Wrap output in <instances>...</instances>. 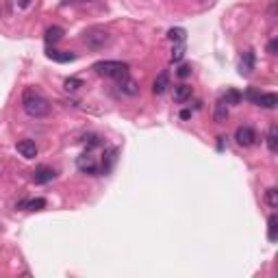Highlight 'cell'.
I'll return each instance as SVG.
<instances>
[{
    "label": "cell",
    "instance_id": "1",
    "mask_svg": "<svg viewBox=\"0 0 278 278\" xmlns=\"http://www.w3.org/2000/svg\"><path fill=\"white\" fill-rule=\"evenodd\" d=\"M22 109L29 117H35V120H42L50 113V104L44 96H39L37 91L33 89H24L22 91Z\"/></svg>",
    "mask_w": 278,
    "mask_h": 278
},
{
    "label": "cell",
    "instance_id": "2",
    "mask_svg": "<svg viewBox=\"0 0 278 278\" xmlns=\"http://www.w3.org/2000/svg\"><path fill=\"white\" fill-rule=\"evenodd\" d=\"M83 42H85V46H87L89 50H96L98 52V50L109 48V46L113 44V35H111L109 31L94 26V29H89V31L83 33Z\"/></svg>",
    "mask_w": 278,
    "mask_h": 278
},
{
    "label": "cell",
    "instance_id": "3",
    "mask_svg": "<svg viewBox=\"0 0 278 278\" xmlns=\"http://www.w3.org/2000/svg\"><path fill=\"white\" fill-rule=\"evenodd\" d=\"M128 65L122 63V61H98L94 63V72L100 76H107V78H115V81H122V78L128 76Z\"/></svg>",
    "mask_w": 278,
    "mask_h": 278
},
{
    "label": "cell",
    "instance_id": "4",
    "mask_svg": "<svg viewBox=\"0 0 278 278\" xmlns=\"http://www.w3.org/2000/svg\"><path fill=\"white\" fill-rule=\"evenodd\" d=\"M256 130L252 126H239L235 130V142L243 146V148H250V146H254L256 144Z\"/></svg>",
    "mask_w": 278,
    "mask_h": 278
},
{
    "label": "cell",
    "instance_id": "5",
    "mask_svg": "<svg viewBox=\"0 0 278 278\" xmlns=\"http://www.w3.org/2000/svg\"><path fill=\"white\" fill-rule=\"evenodd\" d=\"M76 165H78V170L85 172V174H89V176H98V174H100V165H98L96 157H91L89 152H87V155H81V157H78Z\"/></svg>",
    "mask_w": 278,
    "mask_h": 278
},
{
    "label": "cell",
    "instance_id": "6",
    "mask_svg": "<svg viewBox=\"0 0 278 278\" xmlns=\"http://www.w3.org/2000/svg\"><path fill=\"white\" fill-rule=\"evenodd\" d=\"M16 150L24 159H35L37 157V144L33 142V139H22V142H18L16 144Z\"/></svg>",
    "mask_w": 278,
    "mask_h": 278
},
{
    "label": "cell",
    "instance_id": "7",
    "mask_svg": "<svg viewBox=\"0 0 278 278\" xmlns=\"http://www.w3.org/2000/svg\"><path fill=\"white\" fill-rule=\"evenodd\" d=\"M55 176H57L55 170L42 165V168H37L35 172H33V183H35V185H46V183H50Z\"/></svg>",
    "mask_w": 278,
    "mask_h": 278
},
{
    "label": "cell",
    "instance_id": "8",
    "mask_svg": "<svg viewBox=\"0 0 278 278\" xmlns=\"http://www.w3.org/2000/svg\"><path fill=\"white\" fill-rule=\"evenodd\" d=\"M168 87H170V74H168V72H161V74L155 78V83H152V94L161 96V94L168 91Z\"/></svg>",
    "mask_w": 278,
    "mask_h": 278
},
{
    "label": "cell",
    "instance_id": "9",
    "mask_svg": "<svg viewBox=\"0 0 278 278\" xmlns=\"http://www.w3.org/2000/svg\"><path fill=\"white\" fill-rule=\"evenodd\" d=\"M252 70H254V52L252 50H246L241 55V59H239V72H241L243 76H248Z\"/></svg>",
    "mask_w": 278,
    "mask_h": 278
},
{
    "label": "cell",
    "instance_id": "10",
    "mask_svg": "<svg viewBox=\"0 0 278 278\" xmlns=\"http://www.w3.org/2000/svg\"><path fill=\"white\" fill-rule=\"evenodd\" d=\"M48 57L52 59V61H57V63H70V61H74V59H76L74 52H68V50H55V48H48Z\"/></svg>",
    "mask_w": 278,
    "mask_h": 278
},
{
    "label": "cell",
    "instance_id": "11",
    "mask_svg": "<svg viewBox=\"0 0 278 278\" xmlns=\"http://www.w3.org/2000/svg\"><path fill=\"white\" fill-rule=\"evenodd\" d=\"M191 94H194V89H191L189 85H185V83H181V85H176V87H174V100L178 104L191 100Z\"/></svg>",
    "mask_w": 278,
    "mask_h": 278
},
{
    "label": "cell",
    "instance_id": "12",
    "mask_svg": "<svg viewBox=\"0 0 278 278\" xmlns=\"http://www.w3.org/2000/svg\"><path fill=\"white\" fill-rule=\"evenodd\" d=\"M120 91H122V94H126V96H137L139 94V83L133 81L130 76L122 78V81H120Z\"/></svg>",
    "mask_w": 278,
    "mask_h": 278
},
{
    "label": "cell",
    "instance_id": "13",
    "mask_svg": "<svg viewBox=\"0 0 278 278\" xmlns=\"http://www.w3.org/2000/svg\"><path fill=\"white\" fill-rule=\"evenodd\" d=\"M213 120L217 122V124H224L228 120V104L224 102V100H220L215 104V111H213Z\"/></svg>",
    "mask_w": 278,
    "mask_h": 278
},
{
    "label": "cell",
    "instance_id": "14",
    "mask_svg": "<svg viewBox=\"0 0 278 278\" xmlns=\"http://www.w3.org/2000/svg\"><path fill=\"white\" fill-rule=\"evenodd\" d=\"M44 39H46V44H57L59 39H63V29L61 26H48Z\"/></svg>",
    "mask_w": 278,
    "mask_h": 278
},
{
    "label": "cell",
    "instance_id": "15",
    "mask_svg": "<svg viewBox=\"0 0 278 278\" xmlns=\"http://www.w3.org/2000/svg\"><path fill=\"white\" fill-rule=\"evenodd\" d=\"M46 207L44 198H35V200H22L18 202V209H26V211H42Z\"/></svg>",
    "mask_w": 278,
    "mask_h": 278
},
{
    "label": "cell",
    "instance_id": "16",
    "mask_svg": "<svg viewBox=\"0 0 278 278\" xmlns=\"http://www.w3.org/2000/svg\"><path fill=\"white\" fill-rule=\"evenodd\" d=\"M168 39H170V42H174V44H181V42L187 39V31L181 29V26H174V29L168 31Z\"/></svg>",
    "mask_w": 278,
    "mask_h": 278
},
{
    "label": "cell",
    "instance_id": "17",
    "mask_svg": "<svg viewBox=\"0 0 278 278\" xmlns=\"http://www.w3.org/2000/svg\"><path fill=\"white\" fill-rule=\"evenodd\" d=\"M256 104L263 107V109H274L278 104V98H276V94H261L259 100H256Z\"/></svg>",
    "mask_w": 278,
    "mask_h": 278
},
{
    "label": "cell",
    "instance_id": "18",
    "mask_svg": "<svg viewBox=\"0 0 278 278\" xmlns=\"http://www.w3.org/2000/svg\"><path fill=\"white\" fill-rule=\"evenodd\" d=\"M115 159H117V148H107V152H104V161H102V170L109 172L113 168Z\"/></svg>",
    "mask_w": 278,
    "mask_h": 278
},
{
    "label": "cell",
    "instance_id": "19",
    "mask_svg": "<svg viewBox=\"0 0 278 278\" xmlns=\"http://www.w3.org/2000/svg\"><path fill=\"white\" fill-rule=\"evenodd\" d=\"M267 148H269V152L278 150V126L276 124L269 126V130H267Z\"/></svg>",
    "mask_w": 278,
    "mask_h": 278
},
{
    "label": "cell",
    "instance_id": "20",
    "mask_svg": "<svg viewBox=\"0 0 278 278\" xmlns=\"http://www.w3.org/2000/svg\"><path fill=\"white\" fill-rule=\"evenodd\" d=\"M276 230H278V217L269 215V220H267V239L269 241H276Z\"/></svg>",
    "mask_w": 278,
    "mask_h": 278
},
{
    "label": "cell",
    "instance_id": "21",
    "mask_svg": "<svg viewBox=\"0 0 278 278\" xmlns=\"http://www.w3.org/2000/svg\"><path fill=\"white\" fill-rule=\"evenodd\" d=\"M241 98H243V96H241L237 89H228V91H226V96H224L222 100L226 102V104H239V102H241Z\"/></svg>",
    "mask_w": 278,
    "mask_h": 278
},
{
    "label": "cell",
    "instance_id": "22",
    "mask_svg": "<svg viewBox=\"0 0 278 278\" xmlns=\"http://www.w3.org/2000/svg\"><path fill=\"white\" fill-rule=\"evenodd\" d=\"M265 202H267L272 209L278 207V189H276V187H269V189L265 191Z\"/></svg>",
    "mask_w": 278,
    "mask_h": 278
},
{
    "label": "cell",
    "instance_id": "23",
    "mask_svg": "<svg viewBox=\"0 0 278 278\" xmlns=\"http://www.w3.org/2000/svg\"><path fill=\"white\" fill-rule=\"evenodd\" d=\"M185 57V44H176L174 46V50H172V63H176V61H181V59Z\"/></svg>",
    "mask_w": 278,
    "mask_h": 278
},
{
    "label": "cell",
    "instance_id": "24",
    "mask_svg": "<svg viewBox=\"0 0 278 278\" xmlns=\"http://www.w3.org/2000/svg\"><path fill=\"white\" fill-rule=\"evenodd\" d=\"M63 87L68 91H76V89L83 87V81H81V78H68V81L63 83Z\"/></svg>",
    "mask_w": 278,
    "mask_h": 278
},
{
    "label": "cell",
    "instance_id": "25",
    "mask_svg": "<svg viewBox=\"0 0 278 278\" xmlns=\"http://www.w3.org/2000/svg\"><path fill=\"white\" fill-rule=\"evenodd\" d=\"M83 144L87 146V148H96V146H102V139L98 137V135H87L83 139Z\"/></svg>",
    "mask_w": 278,
    "mask_h": 278
},
{
    "label": "cell",
    "instance_id": "26",
    "mask_svg": "<svg viewBox=\"0 0 278 278\" xmlns=\"http://www.w3.org/2000/svg\"><path fill=\"white\" fill-rule=\"evenodd\" d=\"M176 74L181 76V78H187V76L191 74V68H189V65H181V68H178V72H176Z\"/></svg>",
    "mask_w": 278,
    "mask_h": 278
},
{
    "label": "cell",
    "instance_id": "27",
    "mask_svg": "<svg viewBox=\"0 0 278 278\" xmlns=\"http://www.w3.org/2000/svg\"><path fill=\"white\" fill-rule=\"evenodd\" d=\"M276 46H278L276 39H272V42L267 44V52H269V55H276Z\"/></svg>",
    "mask_w": 278,
    "mask_h": 278
},
{
    "label": "cell",
    "instance_id": "28",
    "mask_svg": "<svg viewBox=\"0 0 278 278\" xmlns=\"http://www.w3.org/2000/svg\"><path fill=\"white\" fill-rule=\"evenodd\" d=\"M189 117H191V111L189 109H183L181 111V120H189Z\"/></svg>",
    "mask_w": 278,
    "mask_h": 278
},
{
    "label": "cell",
    "instance_id": "29",
    "mask_svg": "<svg viewBox=\"0 0 278 278\" xmlns=\"http://www.w3.org/2000/svg\"><path fill=\"white\" fill-rule=\"evenodd\" d=\"M29 3H31V0H18L20 7H29Z\"/></svg>",
    "mask_w": 278,
    "mask_h": 278
},
{
    "label": "cell",
    "instance_id": "30",
    "mask_svg": "<svg viewBox=\"0 0 278 278\" xmlns=\"http://www.w3.org/2000/svg\"><path fill=\"white\" fill-rule=\"evenodd\" d=\"M78 3H91V0H78Z\"/></svg>",
    "mask_w": 278,
    "mask_h": 278
},
{
    "label": "cell",
    "instance_id": "31",
    "mask_svg": "<svg viewBox=\"0 0 278 278\" xmlns=\"http://www.w3.org/2000/svg\"><path fill=\"white\" fill-rule=\"evenodd\" d=\"M0 172H3V165H0Z\"/></svg>",
    "mask_w": 278,
    "mask_h": 278
}]
</instances>
